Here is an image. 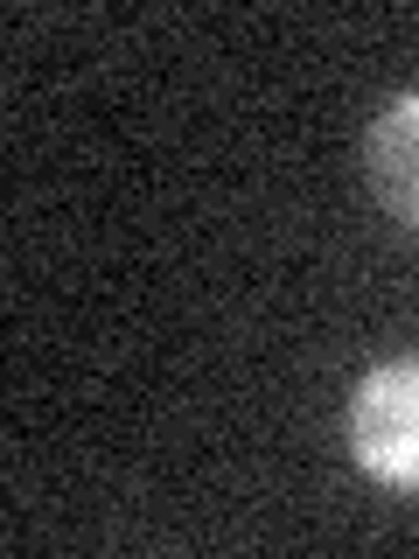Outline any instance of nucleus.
I'll return each mask as SVG.
<instances>
[{
    "instance_id": "nucleus-2",
    "label": "nucleus",
    "mask_w": 419,
    "mask_h": 559,
    "mask_svg": "<svg viewBox=\"0 0 419 559\" xmlns=\"http://www.w3.org/2000/svg\"><path fill=\"white\" fill-rule=\"evenodd\" d=\"M363 182L406 231H419V92L384 98V112L363 127Z\"/></svg>"
},
{
    "instance_id": "nucleus-1",
    "label": "nucleus",
    "mask_w": 419,
    "mask_h": 559,
    "mask_svg": "<svg viewBox=\"0 0 419 559\" xmlns=\"http://www.w3.org/2000/svg\"><path fill=\"white\" fill-rule=\"evenodd\" d=\"M343 441L378 489L419 497V357H384L349 384Z\"/></svg>"
}]
</instances>
